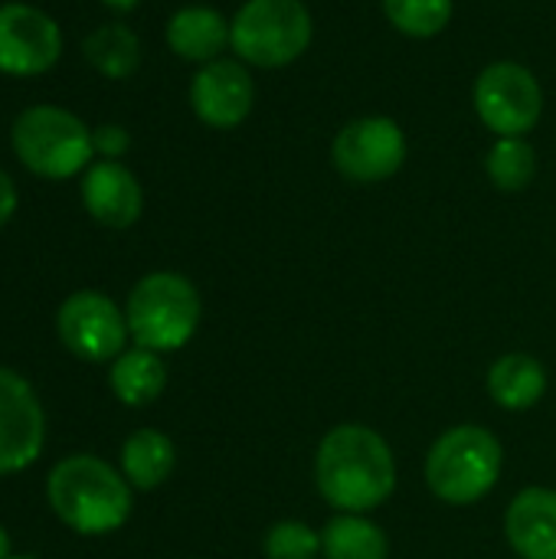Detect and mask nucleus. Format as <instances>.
Returning a JSON list of instances; mask_svg holds the SVG:
<instances>
[{
    "label": "nucleus",
    "mask_w": 556,
    "mask_h": 559,
    "mask_svg": "<svg viewBox=\"0 0 556 559\" xmlns=\"http://www.w3.org/2000/svg\"><path fill=\"white\" fill-rule=\"evenodd\" d=\"M315 478L331 508L341 514H364L393 495L397 459L380 432L347 423L321 439Z\"/></svg>",
    "instance_id": "1"
},
{
    "label": "nucleus",
    "mask_w": 556,
    "mask_h": 559,
    "mask_svg": "<svg viewBox=\"0 0 556 559\" xmlns=\"http://www.w3.org/2000/svg\"><path fill=\"white\" fill-rule=\"evenodd\" d=\"M46 491L56 518L75 534H111L131 514L128 481H121L111 465L92 455H72L59 462L49 475Z\"/></svg>",
    "instance_id": "2"
},
{
    "label": "nucleus",
    "mask_w": 556,
    "mask_h": 559,
    "mask_svg": "<svg viewBox=\"0 0 556 559\" xmlns=\"http://www.w3.org/2000/svg\"><path fill=\"white\" fill-rule=\"evenodd\" d=\"M20 164L46 180H66L92 167V131L59 105H33L16 115L10 131Z\"/></svg>",
    "instance_id": "3"
},
{
    "label": "nucleus",
    "mask_w": 556,
    "mask_h": 559,
    "mask_svg": "<svg viewBox=\"0 0 556 559\" xmlns=\"http://www.w3.org/2000/svg\"><path fill=\"white\" fill-rule=\"evenodd\" d=\"M315 23L301 0H246L229 20V46L246 66L282 69L311 46Z\"/></svg>",
    "instance_id": "4"
},
{
    "label": "nucleus",
    "mask_w": 556,
    "mask_h": 559,
    "mask_svg": "<svg viewBox=\"0 0 556 559\" xmlns=\"http://www.w3.org/2000/svg\"><path fill=\"white\" fill-rule=\"evenodd\" d=\"M505 465L501 442L482 426H456L436 439L426 459V481L446 504L482 501Z\"/></svg>",
    "instance_id": "5"
},
{
    "label": "nucleus",
    "mask_w": 556,
    "mask_h": 559,
    "mask_svg": "<svg viewBox=\"0 0 556 559\" xmlns=\"http://www.w3.org/2000/svg\"><path fill=\"white\" fill-rule=\"evenodd\" d=\"M128 331L138 347L164 354L184 347L200 324V295L177 272L144 275L128 295Z\"/></svg>",
    "instance_id": "6"
},
{
    "label": "nucleus",
    "mask_w": 556,
    "mask_h": 559,
    "mask_svg": "<svg viewBox=\"0 0 556 559\" xmlns=\"http://www.w3.org/2000/svg\"><path fill=\"white\" fill-rule=\"evenodd\" d=\"M475 115L495 138H528L544 115V88L521 62H492L472 88Z\"/></svg>",
    "instance_id": "7"
},
{
    "label": "nucleus",
    "mask_w": 556,
    "mask_h": 559,
    "mask_svg": "<svg viewBox=\"0 0 556 559\" xmlns=\"http://www.w3.org/2000/svg\"><path fill=\"white\" fill-rule=\"evenodd\" d=\"M406 134L387 115L347 121L331 144V160L351 183H383L406 164Z\"/></svg>",
    "instance_id": "8"
},
{
    "label": "nucleus",
    "mask_w": 556,
    "mask_h": 559,
    "mask_svg": "<svg viewBox=\"0 0 556 559\" xmlns=\"http://www.w3.org/2000/svg\"><path fill=\"white\" fill-rule=\"evenodd\" d=\"M62 344L92 364L115 360L125 350L128 341V318L118 311L111 298L102 292H75L62 301L59 318H56Z\"/></svg>",
    "instance_id": "9"
},
{
    "label": "nucleus",
    "mask_w": 556,
    "mask_h": 559,
    "mask_svg": "<svg viewBox=\"0 0 556 559\" xmlns=\"http://www.w3.org/2000/svg\"><path fill=\"white\" fill-rule=\"evenodd\" d=\"M62 52L59 23L29 3L0 7V72L3 75H43Z\"/></svg>",
    "instance_id": "10"
},
{
    "label": "nucleus",
    "mask_w": 556,
    "mask_h": 559,
    "mask_svg": "<svg viewBox=\"0 0 556 559\" xmlns=\"http://www.w3.org/2000/svg\"><path fill=\"white\" fill-rule=\"evenodd\" d=\"M46 423L33 386L0 367V475L33 465L43 452Z\"/></svg>",
    "instance_id": "11"
},
{
    "label": "nucleus",
    "mask_w": 556,
    "mask_h": 559,
    "mask_svg": "<svg viewBox=\"0 0 556 559\" xmlns=\"http://www.w3.org/2000/svg\"><path fill=\"white\" fill-rule=\"evenodd\" d=\"M256 105V82L246 69V62L233 59H213L200 66V72L190 82V108L193 115L216 131L239 128Z\"/></svg>",
    "instance_id": "12"
},
{
    "label": "nucleus",
    "mask_w": 556,
    "mask_h": 559,
    "mask_svg": "<svg viewBox=\"0 0 556 559\" xmlns=\"http://www.w3.org/2000/svg\"><path fill=\"white\" fill-rule=\"evenodd\" d=\"M82 203L88 216L108 229H128L138 223L144 193L138 177L118 160H98L82 177Z\"/></svg>",
    "instance_id": "13"
},
{
    "label": "nucleus",
    "mask_w": 556,
    "mask_h": 559,
    "mask_svg": "<svg viewBox=\"0 0 556 559\" xmlns=\"http://www.w3.org/2000/svg\"><path fill=\"white\" fill-rule=\"evenodd\" d=\"M505 534L521 559H556V491H521L508 508Z\"/></svg>",
    "instance_id": "14"
},
{
    "label": "nucleus",
    "mask_w": 556,
    "mask_h": 559,
    "mask_svg": "<svg viewBox=\"0 0 556 559\" xmlns=\"http://www.w3.org/2000/svg\"><path fill=\"white\" fill-rule=\"evenodd\" d=\"M167 46L187 62H213L229 46V20L203 3L184 7L167 20Z\"/></svg>",
    "instance_id": "15"
},
{
    "label": "nucleus",
    "mask_w": 556,
    "mask_h": 559,
    "mask_svg": "<svg viewBox=\"0 0 556 559\" xmlns=\"http://www.w3.org/2000/svg\"><path fill=\"white\" fill-rule=\"evenodd\" d=\"M488 393L501 409H511V413L531 409L547 393V370L541 367V360L528 354H508L492 364Z\"/></svg>",
    "instance_id": "16"
},
{
    "label": "nucleus",
    "mask_w": 556,
    "mask_h": 559,
    "mask_svg": "<svg viewBox=\"0 0 556 559\" xmlns=\"http://www.w3.org/2000/svg\"><path fill=\"white\" fill-rule=\"evenodd\" d=\"M174 462H177V452H174V442L157 432V429H141L134 432L125 449H121V468H125V478L134 485V488H157L170 478L174 472Z\"/></svg>",
    "instance_id": "17"
},
{
    "label": "nucleus",
    "mask_w": 556,
    "mask_h": 559,
    "mask_svg": "<svg viewBox=\"0 0 556 559\" xmlns=\"http://www.w3.org/2000/svg\"><path fill=\"white\" fill-rule=\"evenodd\" d=\"M167 370L154 350H125L111 367V390L125 406H147L164 393Z\"/></svg>",
    "instance_id": "18"
},
{
    "label": "nucleus",
    "mask_w": 556,
    "mask_h": 559,
    "mask_svg": "<svg viewBox=\"0 0 556 559\" xmlns=\"http://www.w3.org/2000/svg\"><path fill=\"white\" fill-rule=\"evenodd\" d=\"M321 554L324 559H387L390 540L364 514H341L321 531Z\"/></svg>",
    "instance_id": "19"
},
{
    "label": "nucleus",
    "mask_w": 556,
    "mask_h": 559,
    "mask_svg": "<svg viewBox=\"0 0 556 559\" xmlns=\"http://www.w3.org/2000/svg\"><path fill=\"white\" fill-rule=\"evenodd\" d=\"M85 59L105 79H128L141 62V43L125 23H105L85 39Z\"/></svg>",
    "instance_id": "20"
},
{
    "label": "nucleus",
    "mask_w": 556,
    "mask_h": 559,
    "mask_svg": "<svg viewBox=\"0 0 556 559\" xmlns=\"http://www.w3.org/2000/svg\"><path fill=\"white\" fill-rule=\"evenodd\" d=\"M485 170L501 193H521L537 174V154L528 138H498L488 147Z\"/></svg>",
    "instance_id": "21"
},
{
    "label": "nucleus",
    "mask_w": 556,
    "mask_h": 559,
    "mask_svg": "<svg viewBox=\"0 0 556 559\" xmlns=\"http://www.w3.org/2000/svg\"><path fill=\"white\" fill-rule=\"evenodd\" d=\"M452 0H383V13L393 29L410 39H433L452 20Z\"/></svg>",
    "instance_id": "22"
},
{
    "label": "nucleus",
    "mask_w": 556,
    "mask_h": 559,
    "mask_svg": "<svg viewBox=\"0 0 556 559\" xmlns=\"http://www.w3.org/2000/svg\"><path fill=\"white\" fill-rule=\"evenodd\" d=\"M262 547L269 559H315L321 550V534H315L301 521H279L265 534Z\"/></svg>",
    "instance_id": "23"
},
{
    "label": "nucleus",
    "mask_w": 556,
    "mask_h": 559,
    "mask_svg": "<svg viewBox=\"0 0 556 559\" xmlns=\"http://www.w3.org/2000/svg\"><path fill=\"white\" fill-rule=\"evenodd\" d=\"M92 144L102 154V160H118L131 147V134L121 124H98L92 131Z\"/></svg>",
    "instance_id": "24"
},
{
    "label": "nucleus",
    "mask_w": 556,
    "mask_h": 559,
    "mask_svg": "<svg viewBox=\"0 0 556 559\" xmlns=\"http://www.w3.org/2000/svg\"><path fill=\"white\" fill-rule=\"evenodd\" d=\"M13 210H16V187L7 177V170L0 167V226H7V219L13 216Z\"/></svg>",
    "instance_id": "25"
},
{
    "label": "nucleus",
    "mask_w": 556,
    "mask_h": 559,
    "mask_svg": "<svg viewBox=\"0 0 556 559\" xmlns=\"http://www.w3.org/2000/svg\"><path fill=\"white\" fill-rule=\"evenodd\" d=\"M102 3H105L108 10H115V13H128V10H134L141 0H102Z\"/></svg>",
    "instance_id": "26"
},
{
    "label": "nucleus",
    "mask_w": 556,
    "mask_h": 559,
    "mask_svg": "<svg viewBox=\"0 0 556 559\" xmlns=\"http://www.w3.org/2000/svg\"><path fill=\"white\" fill-rule=\"evenodd\" d=\"M0 559H10V537L3 527H0Z\"/></svg>",
    "instance_id": "27"
},
{
    "label": "nucleus",
    "mask_w": 556,
    "mask_h": 559,
    "mask_svg": "<svg viewBox=\"0 0 556 559\" xmlns=\"http://www.w3.org/2000/svg\"><path fill=\"white\" fill-rule=\"evenodd\" d=\"M10 559H29V557H10Z\"/></svg>",
    "instance_id": "28"
}]
</instances>
